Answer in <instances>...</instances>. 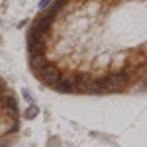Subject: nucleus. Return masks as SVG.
<instances>
[{
    "label": "nucleus",
    "instance_id": "obj_1",
    "mask_svg": "<svg viewBox=\"0 0 147 147\" xmlns=\"http://www.w3.org/2000/svg\"><path fill=\"white\" fill-rule=\"evenodd\" d=\"M26 49L34 77L59 94L147 92V0H51Z\"/></svg>",
    "mask_w": 147,
    "mask_h": 147
},
{
    "label": "nucleus",
    "instance_id": "obj_2",
    "mask_svg": "<svg viewBox=\"0 0 147 147\" xmlns=\"http://www.w3.org/2000/svg\"><path fill=\"white\" fill-rule=\"evenodd\" d=\"M20 134V108L10 84L0 77V147H14Z\"/></svg>",
    "mask_w": 147,
    "mask_h": 147
},
{
    "label": "nucleus",
    "instance_id": "obj_3",
    "mask_svg": "<svg viewBox=\"0 0 147 147\" xmlns=\"http://www.w3.org/2000/svg\"><path fill=\"white\" fill-rule=\"evenodd\" d=\"M39 114V108L35 106V104H30L28 108H26V112H24V116H26V120H34L35 116Z\"/></svg>",
    "mask_w": 147,
    "mask_h": 147
},
{
    "label": "nucleus",
    "instance_id": "obj_4",
    "mask_svg": "<svg viewBox=\"0 0 147 147\" xmlns=\"http://www.w3.org/2000/svg\"><path fill=\"white\" fill-rule=\"evenodd\" d=\"M24 98H26L28 102H32V104H34V98H32V94H30L28 90H24Z\"/></svg>",
    "mask_w": 147,
    "mask_h": 147
}]
</instances>
